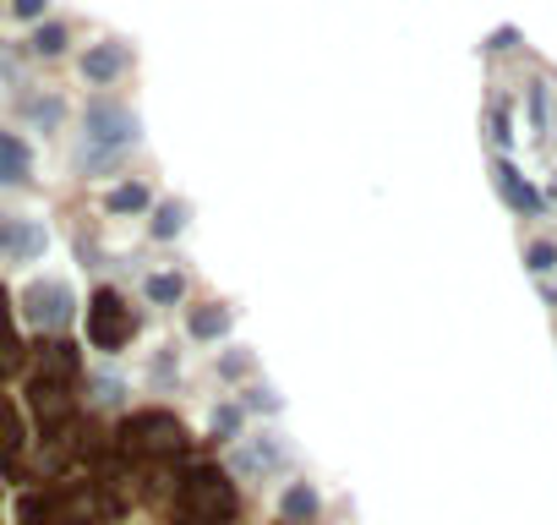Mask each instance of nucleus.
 I'll return each instance as SVG.
<instances>
[{"label": "nucleus", "instance_id": "obj_1", "mask_svg": "<svg viewBox=\"0 0 557 525\" xmlns=\"http://www.w3.org/2000/svg\"><path fill=\"white\" fill-rule=\"evenodd\" d=\"M83 126H88V143L99 148V154H83V159H77L83 170H88V164H110L121 148L137 143V115H132L126 105H115V99H94L88 115H83Z\"/></svg>", "mask_w": 557, "mask_h": 525}, {"label": "nucleus", "instance_id": "obj_2", "mask_svg": "<svg viewBox=\"0 0 557 525\" xmlns=\"http://www.w3.org/2000/svg\"><path fill=\"white\" fill-rule=\"evenodd\" d=\"M132 334H137V313L126 307V296L121 291H99L88 302V340L99 351H121Z\"/></svg>", "mask_w": 557, "mask_h": 525}, {"label": "nucleus", "instance_id": "obj_3", "mask_svg": "<svg viewBox=\"0 0 557 525\" xmlns=\"http://www.w3.org/2000/svg\"><path fill=\"white\" fill-rule=\"evenodd\" d=\"M23 313H28V323H34V329L61 334V329L72 323V291H66L61 280H34V285H28V296H23Z\"/></svg>", "mask_w": 557, "mask_h": 525}, {"label": "nucleus", "instance_id": "obj_4", "mask_svg": "<svg viewBox=\"0 0 557 525\" xmlns=\"http://www.w3.org/2000/svg\"><path fill=\"white\" fill-rule=\"evenodd\" d=\"M285 465H290V449H285V438H278V432H257V438H246V443L230 454V471H235V476H251V481L285 471Z\"/></svg>", "mask_w": 557, "mask_h": 525}, {"label": "nucleus", "instance_id": "obj_5", "mask_svg": "<svg viewBox=\"0 0 557 525\" xmlns=\"http://www.w3.org/2000/svg\"><path fill=\"white\" fill-rule=\"evenodd\" d=\"M126 438H132L137 449H148V454H170V449L186 443L181 422L164 416V411H143V416H132V422H126Z\"/></svg>", "mask_w": 557, "mask_h": 525}, {"label": "nucleus", "instance_id": "obj_6", "mask_svg": "<svg viewBox=\"0 0 557 525\" xmlns=\"http://www.w3.org/2000/svg\"><path fill=\"white\" fill-rule=\"evenodd\" d=\"M45 252V230L34 219H17V213H0V257L12 262H28Z\"/></svg>", "mask_w": 557, "mask_h": 525}, {"label": "nucleus", "instance_id": "obj_7", "mask_svg": "<svg viewBox=\"0 0 557 525\" xmlns=\"http://www.w3.org/2000/svg\"><path fill=\"white\" fill-rule=\"evenodd\" d=\"M126 66H132V50H126L121 39H104V45H94V50L83 56V83L104 88V83H115Z\"/></svg>", "mask_w": 557, "mask_h": 525}, {"label": "nucleus", "instance_id": "obj_8", "mask_svg": "<svg viewBox=\"0 0 557 525\" xmlns=\"http://www.w3.org/2000/svg\"><path fill=\"white\" fill-rule=\"evenodd\" d=\"M34 175V148L12 132H0V186H23Z\"/></svg>", "mask_w": 557, "mask_h": 525}, {"label": "nucleus", "instance_id": "obj_9", "mask_svg": "<svg viewBox=\"0 0 557 525\" xmlns=\"http://www.w3.org/2000/svg\"><path fill=\"white\" fill-rule=\"evenodd\" d=\"M39 378H50V383L77 378V351H72L66 340H50V345L39 351Z\"/></svg>", "mask_w": 557, "mask_h": 525}, {"label": "nucleus", "instance_id": "obj_10", "mask_svg": "<svg viewBox=\"0 0 557 525\" xmlns=\"http://www.w3.org/2000/svg\"><path fill=\"white\" fill-rule=\"evenodd\" d=\"M34 411L45 416V422H61L66 411H72V400H66V383H50V378H34Z\"/></svg>", "mask_w": 557, "mask_h": 525}, {"label": "nucleus", "instance_id": "obj_11", "mask_svg": "<svg viewBox=\"0 0 557 525\" xmlns=\"http://www.w3.org/2000/svg\"><path fill=\"white\" fill-rule=\"evenodd\" d=\"M278 514H285L290 525H307V520H318V487H312V481H296V487L285 492V503H278Z\"/></svg>", "mask_w": 557, "mask_h": 525}, {"label": "nucleus", "instance_id": "obj_12", "mask_svg": "<svg viewBox=\"0 0 557 525\" xmlns=\"http://www.w3.org/2000/svg\"><path fill=\"white\" fill-rule=\"evenodd\" d=\"M186 329H191V340H219V334L230 329V313H224L219 302H208V307H197V313L186 318Z\"/></svg>", "mask_w": 557, "mask_h": 525}, {"label": "nucleus", "instance_id": "obj_13", "mask_svg": "<svg viewBox=\"0 0 557 525\" xmlns=\"http://www.w3.org/2000/svg\"><path fill=\"white\" fill-rule=\"evenodd\" d=\"M497 186H503V197H508L519 213H535V208H541V197H535V192H530V186H524V181L508 170V164H497Z\"/></svg>", "mask_w": 557, "mask_h": 525}, {"label": "nucleus", "instance_id": "obj_14", "mask_svg": "<svg viewBox=\"0 0 557 525\" xmlns=\"http://www.w3.org/2000/svg\"><path fill=\"white\" fill-rule=\"evenodd\" d=\"M143 291H148V302L175 307V302L186 296V280H181V274H148V280H143Z\"/></svg>", "mask_w": 557, "mask_h": 525}, {"label": "nucleus", "instance_id": "obj_15", "mask_svg": "<svg viewBox=\"0 0 557 525\" xmlns=\"http://www.w3.org/2000/svg\"><path fill=\"white\" fill-rule=\"evenodd\" d=\"M104 208H110V213H137V208H148V186H143V181H126V186H115V192L104 197Z\"/></svg>", "mask_w": 557, "mask_h": 525}, {"label": "nucleus", "instance_id": "obj_16", "mask_svg": "<svg viewBox=\"0 0 557 525\" xmlns=\"http://www.w3.org/2000/svg\"><path fill=\"white\" fill-rule=\"evenodd\" d=\"M181 230H186V203H164V208L153 213V235L170 241V235H181Z\"/></svg>", "mask_w": 557, "mask_h": 525}, {"label": "nucleus", "instance_id": "obj_17", "mask_svg": "<svg viewBox=\"0 0 557 525\" xmlns=\"http://www.w3.org/2000/svg\"><path fill=\"white\" fill-rule=\"evenodd\" d=\"M61 50H66V28H55V23H50V28H39V34H34V56L55 61Z\"/></svg>", "mask_w": 557, "mask_h": 525}, {"label": "nucleus", "instance_id": "obj_18", "mask_svg": "<svg viewBox=\"0 0 557 525\" xmlns=\"http://www.w3.org/2000/svg\"><path fill=\"white\" fill-rule=\"evenodd\" d=\"M17 438H23V427H17V411L0 400V454H12L17 449Z\"/></svg>", "mask_w": 557, "mask_h": 525}, {"label": "nucleus", "instance_id": "obj_19", "mask_svg": "<svg viewBox=\"0 0 557 525\" xmlns=\"http://www.w3.org/2000/svg\"><path fill=\"white\" fill-rule=\"evenodd\" d=\"M17 367H23V345H17L7 329H0V378H12Z\"/></svg>", "mask_w": 557, "mask_h": 525}, {"label": "nucleus", "instance_id": "obj_20", "mask_svg": "<svg viewBox=\"0 0 557 525\" xmlns=\"http://www.w3.org/2000/svg\"><path fill=\"white\" fill-rule=\"evenodd\" d=\"M28 115H34L39 126H55V121H61V99H34V105H28Z\"/></svg>", "mask_w": 557, "mask_h": 525}, {"label": "nucleus", "instance_id": "obj_21", "mask_svg": "<svg viewBox=\"0 0 557 525\" xmlns=\"http://www.w3.org/2000/svg\"><path fill=\"white\" fill-rule=\"evenodd\" d=\"M246 373H251V356L246 351H235V356L219 362V378H246Z\"/></svg>", "mask_w": 557, "mask_h": 525}, {"label": "nucleus", "instance_id": "obj_22", "mask_svg": "<svg viewBox=\"0 0 557 525\" xmlns=\"http://www.w3.org/2000/svg\"><path fill=\"white\" fill-rule=\"evenodd\" d=\"M235 427H240V411H235V405L213 411V432H235Z\"/></svg>", "mask_w": 557, "mask_h": 525}, {"label": "nucleus", "instance_id": "obj_23", "mask_svg": "<svg viewBox=\"0 0 557 525\" xmlns=\"http://www.w3.org/2000/svg\"><path fill=\"white\" fill-rule=\"evenodd\" d=\"M552 262H557V252H552V246H530V269H535V274H546Z\"/></svg>", "mask_w": 557, "mask_h": 525}, {"label": "nucleus", "instance_id": "obj_24", "mask_svg": "<svg viewBox=\"0 0 557 525\" xmlns=\"http://www.w3.org/2000/svg\"><path fill=\"white\" fill-rule=\"evenodd\" d=\"M94 389H99V394H94L99 405H110V400H121V383H115V378H94Z\"/></svg>", "mask_w": 557, "mask_h": 525}, {"label": "nucleus", "instance_id": "obj_25", "mask_svg": "<svg viewBox=\"0 0 557 525\" xmlns=\"http://www.w3.org/2000/svg\"><path fill=\"white\" fill-rule=\"evenodd\" d=\"M45 7H50V0H12L17 17H45Z\"/></svg>", "mask_w": 557, "mask_h": 525}, {"label": "nucleus", "instance_id": "obj_26", "mask_svg": "<svg viewBox=\"0 0 557 525\" xmlns=\"http://www.w3.org/2000/svg\"><path fill=\"white\" fill-rule=\"evenodd\" d=\"M0 329H7V291H0Z\"/></svg>", "mask_w": 557, "mask_h": 525}]
</instances>
